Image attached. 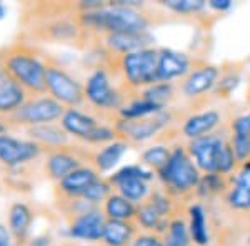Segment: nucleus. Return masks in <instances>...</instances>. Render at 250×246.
I'll return each mask as SVG.
<instances>
[{
	"mask_svg": "<svg viewBox=\"0 0 250 246\" xmlns=\"http://www.w3.org/2000/svg\"><path fill=\"white\" fill-rule=\"evenodd\" d=\"M27 135L30 136V140L42 145L43 148L63 147V145H67L68 140V133L63 130L62 125H55V123L30 127L27 128Z\"/></svg>",
	"mask_w": 250,
	"mask_h": 246,
	"instance_id": "obj_19",
	"label": "nucleus"
},
{
	"mask_svg": "<svg viewBox=\"0 0 250 246\" xmlns=\"http://www.w3.org/2000/svg\"><path fill=\"white\" fill-rule=\"evenodd\" d=\"M0 62L30 96L47 95L45 60L34 45L14 42L0 47Z\"/></svg>",
	"mask_w": 250,
	"mask_h": 246,
	"instance_id": "obj_1",
	"label": "nucleus"
},
{
	"mask_svg": "<svg viewBox=\"0 0 250 246\" xmlns=\"http://www.w3.org/2000/svg\"><path fill=\"white\" fill-rule=\"evenodd\" d=\"M168 116L164 112L147 116V118H139V120H120L117 123V133H122L127 138L134 140V142H144L155 135L157 132H160L167 125Z\"/></svg>",
	"mask_w": 250,
	"mask_h": 246,
	"instance_id": "obj_12",
	"label": "nucleus"
},
{
	"mask_svg": "<svg viewBox=\"0 0 250 246\" xmlns=\"http://www.w3.org/2000/svg\"><path fill=\"white\" fill-rule=\"evenodd\" d=\"M200 188H204L202 191L208 193H213V191H219L220 187H222V180L219 176V173H208L205 178H200V183H199Z\"/></svg>",
	"mask_w": 250,
	"mask_h": 246,
	"instance_id": "obj_38",
	"label": "nucleus"
},
{
	"mask_svg": "<svg viewBox=\"0 0 250 246\" xmlns=\"http://www.w3.org/2000/svg\"><path fill=\"white\" fill-rule=\"evenodd\" d=\"M219 70L215 67H202L192 72L184 82V94L187 96H199L215 85Z\"/></svg>",
	"mask_w": 250,
	"mask_h": 246,
	"instance_id": "obj_20",
	"label": "nucleus"
},
{
	"mask_svg": "<svg viewBox=\"0 0 250 246\" xmlns=\"http://www.w3.org/2000/svg\"><path fill=\"white\" fill-rule=\"evenodd\" d=\"M232 150L237 160H245L250 155V135H237L233 133Z\"/></svg>",
	"mask_w": 250,
	"mask_h": 246,
	"instance_id": "obj_36",
	"label": "nucleus"
},
{
	"mask_svg": "<svg viewBox=\"0 0 250 246\" xmlns=\"http://www.w3.org/2000/svg\"><path fill=\"white\" fill-rule=\"evenodd\" d=\"M132 246H165V243L162 240H159L157 236L145 235V236L137 238L134 243H132Z\"/></svg>",
	"mask_w": 250,
	"mask_h": 246,
	"instance_id": "obj_40",
	"label": "nucleus"
},
{
	"mask_svg": "<svg viewBox=\"0 0 250 246\" xmlns=\"http://www.w3.org/2000/svg\"><path fill=\"white\" fill-rule=\"evenodd\" d=\"M247 168H250V163H249V165H247Z\"/></svg>",
	"mask_w": 250,
	"mask_h": 246,
	"instance_id": "obj_45",
	"label": "nucleus"
},
{
	"mask_svg": "<svg viewBox=\"0 0 250 246\" xmlns=\"http://www.w3.org/2000/svg\"><path fill=\"white\" fill-rule=\"evenodd\" d=\"M190 238L193 243L199 246H205L208 243L207 225H205V213L200 205H193L190 208Z\"/></svg>",
	"mask_w": 250,
	"mask_h": 246,
	"instance_id": "obj_27",
	"label": "nucleus"
},
{
	"mask_svg": "<svg viewBox=\"0 0 250 246\" xmlns=\"http://www.w3.org/2000/svg\"><path fill=\"white\" fill-rule=\"evenodd\" d=\"M137 220L147 229H162L160 225L164 221V213L160 211V208L157 207L154 201H145L144 205H140L137 209Z\"/></svg>",
	"mask_w": 250,
	"mask_h": 246,
	"instance_id": "obj_28",
	"label": "nucleus"
},
{
	"mask_svg": "<svg viewBox=\"0 0 250 246\" xmlns=\"http://www.w3.org/2000/svg\"><path fill=\"white\" fill-rule=\"evenodd\" d=\"M29 94L0 62V116L9 118L29 100Z\"/></svg>",
	"mask_w": 250,
	"mask_h": 246,
	"instance_id": "obj_10",
	"label": "nucleus"
},
{
	"mask_svg": "<svg viewBox=\"0 0 250 246\" xmlns=\"http://www.w3.org/2000/svg\"><path fill=\"white\" fill-rule=\"evenodd\" d=\"M112 195V183L108 180H99L92 185L90 188L83 193L82 198L87 200L92 205H99V203H105L108 196Z\"/></svg>",
	"mask_w": 250,
	"mask_h": 246,
	"instance_id": "obj_32",
	"label": "nucleus"
},
{
	"mask_svg": "<svg viewBox=\"0 0 250 246\" xmlns=\"http://www.w3.org/2000/svg\"><path fill=\"white\" fill-rule=\"evenodd\" d=\"M134 236V227L128 221L107 220L102 241L107 246H127Z\"/></svg>",
	"mask_w": 250,
	"mask_h": 246,
	"instance_id": "obj_23",
	"label": "nucleus"
},
{
	"mask_svg": "<svg viewBox=\"0 0 250 246\" xmlns=\"http://www.w3.org/2000/svg\"><path fill=\"white\" fill-rule=\"evenodd\" d=\"M119 189V195H122L124 198H127L128 201L135 203V201H142L148 193V185L147 181L142 178H134V180H127L122 183L115 185Z\"/></svg>",
	"mask_w": 250,
	"mask_h": 246,
	"instance_id": "obj_29",
	"label": "nucleus"
},
{
	"mask_svg": "<svg viewBox=\"0 0 250 246\" xmlns=\"http://www.w3.org/2000/svg\"><path fill=\"white\" fill-rule=\"evenodd\" d=\"M164 107L157 105L150 100H135V102L125 105V107L120 108V116L122 120H139V118H147V116H152L159 112H162Z\"/></svg>",
	"mask_w": 250,
	"mask_h": 246,
	"instance_id": "obj_26",
	"label": "nucleus"
},
{
	"mask_svg": "<svg viewBox=\"0 0 250 246\" xmlns=\"http://www.w3.org/2000/svg\"><path fill=\"white\" fill-rule=\"evenodd\" d=\"M107 47L115 54H132L144 48H148L152 43V37L148 32H139V34H107L105 37Z\"/></svg>",
	"mask_w": 250,
	"mask_h": 246,
	"instance_id": "obj_18",
	"label": "nucleus"
},
{
	"mask_svg": "<svg viewBox=\"0 0 250 246\" xmlns=\"http://www.w3.org/2000/svg\"><path fill=\"white\" fill-rule=\"evenodd\" d=\"M15 240L12 236L10 229L5 227V225L0 223V246H14Z\"/></svg>",
	"mask_w": 250,
	"mask_h": 246,
	"instance_id": "obj_41",
	"label": "nucleus"
},
{
	"mask_svg": "<svg viewBox=\"0 0 250 246\" xmlns=\"http://www.w3.org/2000/svg\"><path fill=\"white\" fill-rule=\"evenodd\" d=\"M9 128H12L9 120H7L5 116H0V135H3V133L9 132Z\"/></svg>",
	"mask_w": 250,
	"mask_h": 246,
	"instance_id": "obj_43",
	"label": "nucleus"
},
{
	"mask_svg": "<svg viewBox=\"0 0 250 246\" xmlns=\"http://www.w3.org/2000/svg\"><path fill=\"white\" fill-rule=\"evenodd\" d=\"M188 68H190V62L187 55L172 48H162L159 52V63H157V82L168 83L173 78L184 76Z\"/></svg>",
	"mask_w": 250,
	"mask_h": 246,
	"instance_id": "obj_16",
	"label": "nucleus"
},
{
	"mask_svg": "<svg viewBox=\"0 0 250 246\" xmlns=\"http://www.w3.org/2000/svg\"><path fill=\"white\" fill-rule=\"evenodd\" d=\"M224 145L225 143L219 136L213 135L192 140L188 148H190V155L195 160L197 168L207 173H217V170H219V158L222 150H224Z\"/></svg>",
	"mask_w": 250,
	"mask_h": 246,
	"instance_id": "obj_11",
	"label": "nucleus"
},
{
	"mask_svg": "<svg viewBox=\"0 0 250 246\" xmlns=\"http://www.w3.org/2000/svg\"><path fill=\"white\" fill-rule=\"evenodd\" d=\"M120 63H122L125 78L132 87H150L157 83L159 52L154 48H144V50L124 55Z\"/></svg>",
	"mask_w": 250,
	"mask_h": 246,
	"instance_id": "obj_7",
	"label": "nucleus"
},
{
	"mask_svg": "<svg viewBox=\"0 0 250 246\" xmlns=\"http://www.w3.org/2000/svg\"><path fill=\"white\" fill-rule=\"evenodd\" d=\"M170 95H172V87L170 83H165V82H157L144 92L145 100H150V102L160 105V107H164L165 100L170 98Z\"/></svg>",
	"mask_w": 250,
	"mask_h": 246,
	"instance_id": "obj_34",
	"label": "nucleus"
},
{
	"mask_svg": "<svg viewBox=\"0 0 250 246\" xmlns=\"http://www.w3.org/2000/svg\"><path fill=\"white\" fill-rule=\"evenodd\" d=\"M134 178H142L145 181H148L152 178V173L144 170L140 165H128V167L122 168V170H119L117 173L108 178V181L114 185H119L122 183V181H127V180H134Z\"/></svg>",
	"mask_w": 250,
	"mask_h": 246,
	"instance_id": "obj_33",
	"label": "nucleus"
},
{
	"mask_svg": "<svg viewBox=\"0 0 250 246\" xmlns=\"http://www.w3.org/2000/svg\"><path fill=\"white\" fill-rule=\"evenodd\" d=\"M104 215L107 220H119V221H130L137 216V209L132 201L124 198L119 193H112L104 203Z\"/></svg>",
	"mask_w": 250,
	"mask_h": 246,
	"instance_id": "obj_22",
	"label": "nucleus"
},
{
	"mask_svg": "<svg viewBox=\"0 0 250 246\" xmlns=\"http://www.w3.org/2000/svg\"><path fill=\"white\" fill-rule=\"evenodd\" d=\"M232 130L233 133H237V135H250V114L239 116V118L232 123Z\"/></svg>",
	"mask_w": 250,
	"mask_h": 246,
	"instance_id": "obj_39",
	"label": "nucleus"
},
{
	"mask_svg": "<svg viewBox=\"0 0 250 246\" xmlns=\"http://www.w3.org/2000/svg\"><path fill=\"white\" fill-rule=\"evenodd\" d=\"M60 246H62V245H60Z\"/></svg>",
	"mask_w": 250,
	"mask_h": 246,
	"instance_id": "obj_46",
	"label": "nucleus"
},
{
	"mask_svg": "<svg viewBox=\"0 0 250 246\" xmlns=\"http://www.w3.org/2000/svg\"><path fill=\"white\" fill-rule=\"evenodd\" d=\"M107 216L100 209H90L79 216H74L68 227L70 236L85 241H99L104 236Z\"/></svg>",
	"mask_w": 250,
	"mask_h": 246,
	"instance_id": "obj_14",
	"label": "nucleus"
},
{
	"mask_svg": "<svg viewBox=\"0 0 250 246\" xmlns=\"http://www.w3.org/2000/svg\"><path fill=\"white\" fill-rule=\"evenodd\" d=\"M170 155L172 153L165 147H150L142 153V161L148 167L162 171L165 165L168 163V160H170Z\"/></svg>",
	"mask_w": 250,
	"mask_h": 246,
	"instance_id": "obj_31",
	"label": "nucleus"
},
{
	"mask_svg": "<svg viewBox=\"0 0 250 246\" xmlns=\"http://www.w3.org/2000/svg\"><path fill=\"white\" fill-rule=\"evenodd\" d=\"M160 175L168 187L179 193L188 191V189L199 187L200 183L199 168L184 148H175L172 151L170 160L160 171Z\"/></svg>",
	"mask_w": 250,
	"mask_h": 246,
	"instance_id": "obj_6",
	"label": "nucleus"
},
{
	"mask_svg": "<svg viewBox=\"0 0 250 246\" xmlns=\"http://www.w3.org/2000/svg\"><path fill=\"white\" fill-rule=\"evenodd\" d=\"M85 98L94 107L102 108V110H114V108H122V96L119 92L112 87L110 80L105 70L99 68L87 78L85 83Z\"/></svg>",
	"mask_w": 250,
	"mask_h": 246,
	"instance_id": "obj_9",
	"label": "nucleus"
},
{
	"mask_svg": "<svg viewBox=\"0 0 250 246\" xmlns=\"http://www.w3.org/2000/svg\"><path fill=\"white\" fill-rule=\"evenodd\" d=\"M208 5H210L212 9L219 10V12H224V10L230 9L232 2H230V0H210V2H208Z\"/></svg>",
	"mask_w": 250,
	"mask_h": 246,
	"instance_id": "obj_42",
	"label": "nucleus"
},
{
	"mask_svg": "<svg viewBox=\"0 0 250 246\" xmlns=\"http://www.w3.org/2000/svg\"><path fill=\"white\" fill-rule=\"evenodd\" d=\"M82 29L99 30L105 34H139L147 32L148 20L139 10L128 5L110 2L95 10H87L79 15Z\"/></svg>",
	"mask_w": 250,
	"mask_h": 246,
	"instance_id": "obj_2",
	"label": "nucleus"
},
{
	"mask_svg": "<svg viewBox=\"0 0 250 246\" xmlns=\"http://www.w3.org/2000/svg\"><path fill=\"white\" fill-rule=\"evenodd\" d=\"M220 123V114L215 110H207L204 114L193 115L190 118H187V122L184 123V135L188 136L192 140L202 138L207 136V133H210L217 125Z\"/></svg>",
	"mask_w": 250,
	"mask_h": 246,
	"instance_id": "obj_21",
	"label": "nucleus"
},
{
	"mask_svg": "<svg viewBox=\"0 0 250 246\" xmlns=\"http://www.w3.org/2000/svg\"><path fill=\"white\" fill-rule=\"evenodd\" d=\"M127 148H128V145L125 142H120V140H115V142L105 145V147L94 156V163H95L97 171L104 173V171L112 170V168L120 161L124 153L127 151Z\"/></svg>",
	"mask_w": 250,
	"mask_h": 246,
	"instance_id": "obj_24",
	"label": "nucleus"
},
{
	"mask_svg": "<svg viewBox=\"0 0 250 246\" xmlns=\"http://www.w3.org/2000/svg\"><path fill=\"white\" fill-rule=\"evenodd\" d=\"M165 246H188L190 243V229L182 220H173L168 225V233L165 236Z\"/></svg>",
	"mask_w": 250,
	"mask_h": 246,
	"instance_id": "obj_30",
	"label": "nucleus"
},
{
	"mask_svg": "<svg viewBox=\"0 0 250 246\" xmlns=\"http://www.w3.org/2000/svg\"><path fill=\"white\" fill-rule=\"evenodd\" d=\"M99 171L97 168L90 167H80L72 173H68L63 180L57 183V191L62 198L67 200H77L82 198L83 193L87 191L95 181H99Z\"/></svg>",
	"mask_w": 250,
	"mask_h": 246,
	"instance_id": "obj_15",
	"label": "nucleus"
},
{
	"mask_svg": "<svg viewBox=\"0 0 250 246\" xmlns=\"http://www.w3.org/2000/svg\"><path fill=\"white\" fill-rule=\"evenodd\" d=\"M80 167H83L82 158L74 150L67 148L65 145L57 148H50L47 153L45 173L48 178L57 181V183L60 180L65 178L68 173H72Z\"/></svg>",
	"mask_w": 250,
	"mask_h": 246,
	"instance_id": "obj_13",
	"label": "nucleus"
},
{
	"mask_svg": "<svg viewBox=\"0 0 250 246\" xmlns=\"http://www.w3.org/2000/svg\"><path fill=\"white\" fill-rule=\"evenodd\" d=\"M43 151V147L34 140H20L3 133L0 135V165L9 170H15L30 163Z\"/></svg>",
	"mask_w": 250,
	"mask_h": 246,
	"instance_id": "obj_8",
	"label": "nucleus"
},
{
	"mask_svg": "<svg viewBox=\"0 0 250 246\" xmlns=\"http://www.w3.org/2000/svg\"><path fill=\"white\" fill-rule=\"evenodd\" d=\"M164 5L177 14H193L205 7L204 0H165Z\"/></svg>",
	"mask_w": 250,
	"mask_h": 246,
	"instance_id": "obj_35",
	"label": "nucleus"
},
{
	"mask_svg": "<svg viewBox=\"0 0 250 246\" xmlns=\"http://www.w3.org/2000/svg\"><path fill=\"white\" fill-rule=\"evenodd\" d=\"M229 203L237 209H250V168L245 167L237 175L233 188L229 193Z\"/></svg>",
	"mask_w": 250,
	"mask_h": 246,
	"instance_id": "obj_25",
	"label": "nucleus"
},
{
	"mask_svg": "<svg viewBox=\"0 0 250 246\" xmlns=\"http://www.w3.org/2000/svg\"><path fill=\"white\" fill-rule=\"evenodd\" d=\"M2 17H3V5L0 3V19H2Z\"/></svg>",
	"mask_w": 250,
	"mask_h": 246,
	"instance_id": "obj_44",
	"label": "nucleus"
},
{
	"mask_svg": "<svg viewBox=\"0 0 250 246\" xmlns=\"http://www.w3.org/2000/svg\"><path fill=\"white\" fill-rule=\"evenodd\" d=\"M65 110L67 108L50 95L29 96V100L7 120H9L10 127L30 128L37 127V125L55 123L57 120H62Z\"/></svg>",
	"mask_w": 250,
	"mask_h": 246,
	"instance_id": "obj_4",
	"label": "nucleus"
},
{
	"mask_svg": "<svg viewBox=\"0 0 250 246\" xmlns=\"http://www.w3.org/2000/svg\"><path fill=\"white\" fill-rule=\"evenodd\" d=\"M235 153H233L232 147L230 145L225 143L224 145V150L220 153V158H219V170L217 173H222V175H225V173H230L232 168L235 167Z\"/></svg>",
	"mask_w": 250,
	"mask_h": 246,
	"instance_id": "obj_37",
	"label": "nucleus"
},
{
	"mask_svg": "<svg viewBox=\"0 0 250 246\" xmlns=\"http://www.w3.org/2000/svg\"><path fill=\"white\" fill-rule=\"evenodd\" d=\"M60 125L70 136L88 143H112L117 138V130L97 122L95 116L77 108H67Z\"/></svg>",
	"mask_w": 250,
	"mask_h": 246,
	"instance_id": "obj_5",
	"label": "nucleus"
},
{
	"mask_svg": "<svg viewBox=\"0 0 250 246\" xmlns=\"http://www.w3.org/2000/svg\"><path fill=\"white\" fill-rule=\"evenodd\" d=\"M45 60L47 94L54 96L63 107L75 108L85 100V88L59 63V60L43 55Z\"/></svg>",
	"mask_w": 250,
	"mask_h": 246,
	"instance_id": "obj_3",
	"label": "nucleus"
},
{
	"mask_svg": "<svg viewBox=\"0 0 250 246\" xmlns=\"http://www.w3.org/2000/svg\"><path fill=\"white\" fill-rule=\"evenodd\" d=\"M32 221H34V213L29 205L22 201H15L9 208V218H7V228L10 229L15 243H23L27 235L30 231Z\"/></svg>",
	"mask_w": 250,
	"mask_h": 246,
	"instance_id": "obj_17",
	"label": "nucleus"
}]
</instances>
